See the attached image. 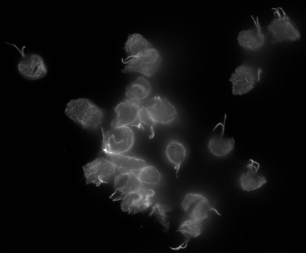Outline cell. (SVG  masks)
<instances>
[{"label": "cell", "instance_id": "1", "mask_svg": "<svg viewBox=\"0 0 306 253\" xmlns=\"http://www.w3.org/2000/svg\"><path fill=\"white\" fill-rule=\"evenodd\" d=\"M65 113L83 128L89 130L98 127L104 115L102 109L89 100L83 98L70 100L66 104Z\"/></svg>", "mask_w": 306, "mask_h": 253}, {"label": "cell", "instance_id": "2", "mask_svg": "<svg viewBox=\"0 0 306 253\" xmlns=\"http://www.w3.org/2000/svg\"><path fill=\"white\" fill-rule=\"evenodd\" d=\"M122 61L125 64L122 73L137 72L151 77L158 70L162 58L158 51L152 46L127 57Z\"/></svg>", "mask_w": 306, "mask_h": 253}, {"label": "cell", "instance_id": "3", "mask_svg": "<svg viewBox=\"0 0 306 253\" xmlns=\"http://www.w3.org/2000/svg\"><path fill=\"white\" fill-rule=\"evenodd\" d=\"M101 149L105 154H118L128 152L134 142L133 132L129 126L112 127L107 131L101 128Z\"/></svg>", "mask_w": 306, "mask_h": 253}, {"label": "cell", "instance_id": "4", "mask_svg": "<svg viewBox=\"0 0 306 253\" xmlns=\"http://www.w3.org/2000/svg\"><path fill=\"white\" fill-rule=\"evenodd\" d=\"M261 72L260 69L248 64L238 67L229 80L232 84V94L241 95L251 90L259 79Z\"/></svg>", "mask_w": 306, "mask_h": 253}, {"label": "cell", "instance_id": "5", "mask_svg": "<svg viewBox=\"0 0 306 253\" xmlns=\"http://www.w3.org/2000/svg\"><path fill=\"white\" fill-rule=\"evenodd\" d=\"M86 184H93L99 186L108 183L115 174L116 169L105 158L99 157L83 167Z\"/></svg>", "mask_w": 306, "mask_h": 253}, {"label": "cell", "instance_id": "6", "mask_svg": "<svg viewBox=\"0 0 306 253\" xmlns=\"http://www.w3.org/2000/svg\"><path fill=\"white\" fill-rule=\"evenodd\" d=\"M271 34L273 43L286 40L295 41L300 38V33L290 18L287 15L274 18L267 26Z\"/></svg>", "mask_w": 306, "mask_h": 253}, {"label": "cell", "instance_id": "7", "mask_svg": "<svg viewBox=\"0 0 306 253\" xmlns=\"http://www.w3.org/2000/svg\"><path fill=\"white\" fill-rule=\"evenodd\" d=\"M154 195L152 189L143 187L125 195L121 200V208L124 211L132 214L143 212L151 205Z\"/></svg>", "mask_w": 306, "mask_h": 253}, {"label": "cell", "instance_id": "8", "mask_svg": "<svg viewBox=\"0 0 306 253\" xmlns=\"http://www.w3.org/2000/svg\"><path fill=\"white\" fill-rule=\"evenodd\" d=\"M145 107L155 123L168 124L173 122L177 116L173 105L166 98L160 96H155Z\"/></svg>", "mask_w": 306, "mask_h": 253}, {"label": "cell", "instance_id": "9", "mask_svg": "<svg viewBox=\"0 0 306 253\" xmlns=\"http://www.w3.org/2000/svg\"><path fill=\"white\" fill-rule=\"evenodd\" d=\"M17 68L23 77L30 80L42 79L47 73V69L43 58L35 53L27 55L23 54L18 63Z\"/></svg>", "mask_w": 306, "mask_h": 253}, {"label": "cell", "instance_id": "10", "mask_svg": "<svg viewBox=\"0 0 306 253\" xmlns=\"http://www.w3.org/2000/svg\"><path fill=\"white\" fill-rule=\"evenodd\" d=\"M184 211L187 212L190 218L203 221L207 218L210 211L215 209L211 207L208 200L203 195L195 193L186 195L181 204Z\"/></svg>", "mask_w": 306, "mask_h": 253}, {"label": "cell", "instance_id": "11", "mask_svg": "<svg viewBox=\"0 0 306 253\" xmlns=\"http://www.w3.org/2000/svg\"><path fill=\"white\" fill-rule=\"evenodd\" d=\"M140 107L136 102L127 99L121 102L114 108L116 116L112 121V127L132 125L137 121Z\"/></svg>", "mask_w": 306, "mask_h": 253}, {"label": "cell", "instance_id": "12", "mask_svg": "<svg viewBox=\"0 0 306 253\" xmlns=\"http://www.w3.org/2000/svg\"><path fill=\"white\" fill-rule=\"evenodd\" d=\"M114 192L110 198L114 201L122 200L126 195L143 187V183L134 173H121L114 179Z\"/></svg>", "mask_w": 306, "mask_h": 253}, {"label": "cell", "instance_id": "13", "mask_svg": "<svg viewBox=\"0 0 306 253\" xmlns=\"http://www.w3.org/2000/svg\"><path fill=\"white\" fill-rule=\"evenodd\" d=\"M260 164L257 161L250 159L246 168L240 178L241 187L247 192L260 188L267 182L266 178L258 173Z\"/></svg>", "mask_w": 306, "mask_h": 253}, {"label": "cell", "instance_id": "14", "mask_svg": "<svg viewBox=\"0 0 306 253\" xmlns=\"http://www.w3.org/2000/svg\"><path fill=\"white\" fill-rule=\"evenodd\" d=\"M105 158L110 161L121 173L139 172L146 165L141 159L121 153L105 154Z\"/></svg>", "mask_w": 306, "mask_h": 253}, {"label": "cell", "instance_id": "15", "mask_svg": "<svg viewBox=\"0 0 306 253\" xmlns=\"http://www.w3.org/2000/svg\"><path fill=\"white\" fill-rule=\"evenodd\" d=\"M254 20L256 28L241 31L239 33L237 38L240 46L252 50L260 48L265 41V37L262 32L258 17L256 20Z\"/></svg>", "mask_w": 306, "mask_h": 253}, {"label": "cell", "instance_id": "16", "mask_svg": "<svg viewBox=\"0 0 306 253\" xmlns=\"http://www.w3.org/2000/svg\"><path fill=\"white\" fill-rule=\"evenodd\" d=\"M151 90L150 82L144 77L139 76L126 87V99L137 103L147 97Z\"/></svg>", "mask_w": 306, "mask_h": 253}, {"label": "cell", "instance_id": "17", "mask_svg": "<svg viewBox=\"0 0 306 253\" xmlns=\"http://www.w3.org/2000/svg\"><path fill=\"white\" fill-rule=\"evenodd\" d=\"M165 154L169 161L174 166L176 171V176L187 155L186 148L183 144L176 139L170 140L168 143Z\"/></svg>", "mask_w": 306, "mask_h": 253}, {"label": "cell", "instance_id": "18", "mask_svg": "<svg viewBox=\"0 0 306 253\" xmlns=\"http://www.w3.org/2000/svg\"><path fill=\"white\" fill-rule=\"evenodd\" d=\"M222 132L220 136L211 138L208 143V149L215 156L222 157L228 155L233 149L235 141L233 138L224 137Z\"/></svg>", "mask_w": 306, "mask_h": 253}, {"label": "cell", "instance_id": "19", "mask_svg": "<svg viewBox=\"0 0 306 253\" xmlns=\"http://www.w3.org/2000/svg\"><path fill=\"white\" fill-rule=\"evenodd\" d=\"M202 222L191 218L182 223L177 231L181 233L186 238V240L183 244L176 248L177 250L185 248L190 239L197 237L200 234L203 229Z\"/></svg>", "mask_w": 306, "mask_h": 253}, {"label": "cell", "instance_id": "20", "mask_svg": "<svg viewBox=\"0 0 306 253\" xmlns=\"http://www.w3.org/2000/svg\"><path fill=\"white\" fill-rule=\"evenodd\" d=\"M171 207L162 204L157 203L152 207L149 216H153L163 227L164 231L168 232L170 227V222L168 219L167 213L171 211Z\"/></svg>", "mask_w": 306, "mask_h": 253}, {"label": "cell", "instance_id": "21", "mask_svg": "<svg viewBox=\"0 0 306 253\" xmlns=\"http://www.w3.org/2000/svg\"><path fill=\"white\" fill-rule=\"evenodd\" d=\"M137 175L142 183L150 185L158 184L161 179L160 173L152 165H146L139 172Z\"/></svg>", "mask_w": 306, "mask_h": 253}, {"label": "cell", "instance_id": "22", "mask_svg": "<svg viewBox=\"0 0 306 253\" xmlns=\"http://www.w3.org/2000/svg\"><path fill=\"white\" fill-rule=\"evenodd\" d=\"M137 121L151 127L155 123L151 119L145 107L140 108L138 116Z\"/></svg>", "mask_w": 306, "mask_h": 253}]
</instances>
